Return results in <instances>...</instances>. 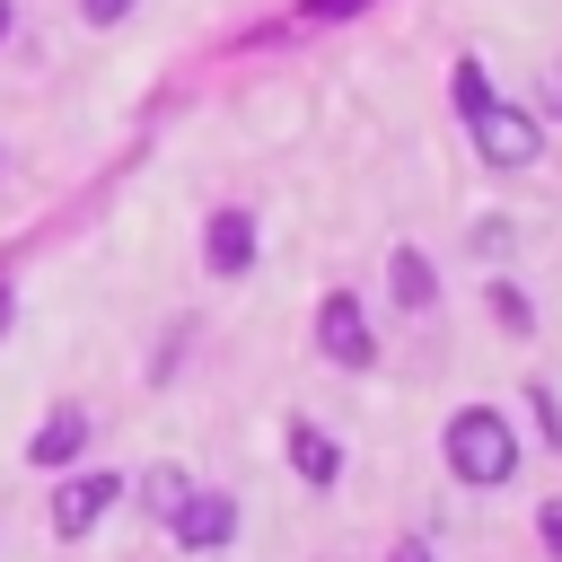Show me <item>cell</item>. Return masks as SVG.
<instances>
[{
  "mask_svg": "<svg viewBox=\"0 0 562 562\" xmlns=\"http://www.w3.org/2000/svg\"><path fill=\"white\" fill-rule=\"evenodd\" d=\"M448 88H457V114H483V105H492V79H483V61H457V79H448Z\"/></svg>",
  "mask_w": 562,
  "mask_h": 562,
  "instance_id": "12",
  "label": "cell"
},
{
  "mask_svg": "<svg viewBox=\"0 0 562 562\" xmlns=\"http://www.w3.org/2000/svg\"><path fill=\"white\" fill-rule=\"evenodd\" d=\"M316 342H325V360H342V369H369V360H378V334H369V316H360L351 290H325V307H316Z\"/></svg>",
  "mask_w": 562,
  "mask_h": 562,
  "instance_id": "3",
  "label": "cell"
},
{
  "mask_svg": "<svg viewBox=\"0 0 562 562\" xmlns=\"http://www.w3.org/2000/svg\"><path fill=\"white\" fill-rule=\"evenodd\" d=\"M448 465H457V483H509L518 474V430L492 413V404H465V413H448Z\"/></svg>",
  "mask_w": 562,
  "mask_h": 562,
  "instance_id": "1",
  "label": "cell"
},
{
  "mask_svg": "<svg viewBox=\"0 0 562 562\" xmlns=\"http://www.w3.org/2000/svg\"><path fill=\"white\" fill-rule=\"evenodd\" d=\"M465 132H474V149H483V167H501V176H518V167H536V149H544V132L518 114V105H483V114H465Z\"/></svg>",
  "mask_w": 562,
  "mask_h": 562,
  "instance_id": "2",
  "label": "cell"
},
{
  "mask_svg": "<svg viewBox=\"0 0 562 562\" xmlns=\"http://www.w3.org/2000/svg\"><path fill=\"white\" fill-rule=\"evenodd\" d=\"M0 325H9V290H0Z\"/></svg>",
  "mask_w": 562,
  "mask_h": 562,
  "instance_id": "16",
  "label": "cell"
},
{
  "mask_svg": "<svg viewBox=\"0 0 562 562\" xmlns=\"http://www.w3.org/2000/svg\"><path fill=\"white\" fill-rule=\"evenodd\" d=\"M79 448H88V413H79V404H53V413L35 422V439H26L35 465H70Z\"/></svg>",
  "mask_w": 562,
  "mask_h": 562,
  "instance_id": "7",
  "label": "cell"
},
{
  "mask_svg": "<svg viewBox=\"0 0 562 562\" xmlns=\"http://www.w3.org/2000/svg\"><path fill=\"white\" fill-rule=\"evenodd\" d=\"M140 509H149V518H176V509H184V474H176V465L140 474Z\"/></svg>",
  "mask_w": 562,
  "mask_h": 562,
  "instance_id": "10",
  "label": "cell"
},
{
  "mask_svg": "<svg viewBox=\"0 0 562 562\" xmlns=\"http://www.w3.org/2000/svg\"><path fill=\"white\" fill-rule=\"evenodd\" d=\"M114 501H123V483H114V474H70V483L53 492V527H61V536H88Z\"/></svg>",
  "mask_w": 562,
  "mask_h": 562,
  "instance_id": "5",
  "label": "cell"
},
{
  "mask_svg": "<svg viewBox=\"0 0 562 562\" xmlns=\"http://www.w3.org/2000/svg\"><path fill=\"white\" fill-rule=\"evenodd\" d=\"M290 465H299L307 483H334V474H342V448H334L316 422H290Z\"/></svg>",
  "mask_w": 562,
  "mask_h": 562,
  "instance_id": "8",
  "label": "cell"
},
{
  "mask_svg": "<svg viewBox=\"0 0 562 562\" xmlns=\"http://www.w3.org/2000/svg\"><path fill=\"white\" fill-rule=\"evenodd\" d=\"M123 9H132V0H79V18H88V26H114Z\"/></svg>",
  "mask_w": 562,
  "mask_h": 562,
  "instance_id": "13",
  "label": "cell"
},
{
  "mask_svg": "<svg viewBox=\"0 0 562 562\" xmlns=\"http://www.w3.org/2000/svg\"><path fill=\"white\" fill-rule=\"evenodd\" d=\"M492 316H501V334H536V307H527V290H509V281H492Z\"/></svg>",
  "mask_w": 562,
  "mask_h": 562,
  "instance_id": "11",
  "label": "cell"
},
{
  "mask_svg": "<svg viewBox=\"0 0 562 562\" xmlns=\"http://www.w3.org/2000/svg\"><path fill=\"white\" fill-rule=\"evenodd\" d=\"M167 527H176V544H184V553H211V544H228V536H237V501H228V492H184V509H176Z\"/></svg>",
  "mask_w": 562,
  "mask_h": 562,
  "instance_id": "4",
  "label": "cell"
},
{
  "mask_svg": "<svg viewBox=\"0 0 562 562\" xmlns=\"http://www.w3.org/2000/svg\"><path fill=\"white\" fill-rule=\"evenodd\" d=\"M395 562H430V544H395Z\"/></svg>",
  "mask_w": 562,
  "mask_h": 562,
  "instance_id": "15",
  "label": "cell"
},
{
  "mask_svg": "<svg viewBox=\"0 0 562 562\" xmlns=\"http://www.w3.org/2000/svg\"><path fill=\"white\" fill-rule=\"evenodd\" d=\"M0 35H9V0H0Z\"/></svg>",
  "mask_w": 562,
  "mask_h": 562,
  "instance_id": "17",
  "label": "cell"
},
{
  "mask_svg": "<svg viewBox=\"0 0 562 562\" xmlns=\"http://www.w3.org/2000/svg\"><path fill=\"white\" fill-rule=\"evenodd\" d=\"M386 281H395V307H430V299H439V272L422 263V246H395Z\"/></svg>",
  "mask_w": 562,
  "mask_h": 562,
  "instance_id": "9",
  "label": "cell"
},
{
  "mask_svg": "<svg viewBox=\"0 0 562 562\" xmlns=\"http://www.w3.org/2000/svg\"><path fill=\"white\" fill-rule=\"evenodd\" d=\"M536 527H544V553H562V501H544V518H536Z\"/></svg>",
  "mask_w": 562,
  "mask_h": 562,
  "instance_id": "14",
  "label": "cell"
},
{
  "mask_svg": "<svg viewBox=\"0 0 562 562\" xmlns=\"http://www.w3.org/2000/svg\"><path fill=\"white\" fill-rule=\"evenodd\" d=\"M202 263H211V272H246V263H255V220H246V211H211Z\"/></svg>",
  "mask_w": 562,
  "mask_h": 562,
  "instance_id": "6",
  "label": "cell"
}]
</instances>
